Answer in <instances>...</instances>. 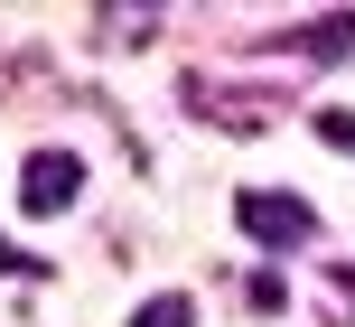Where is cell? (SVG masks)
<instances>
[{
    "instance_id": "6da1fadb",
    "label": "cell",
    "mask_w": 355,
    "mask_h": 327,
    "mask_svg": "<svg viewBox=\"0 0 355 327\" xmlns=\"http://www.w3.org/2000/svg\"><path fill=\"white\" fill-rule=\"evenodd\" d=\"M234 215H243V234L271 243V253L318 243V215H309V197H290V187H243V197H234Z\"/></svg>"
},
{
    "instance_id": "7a4b0ae2",
    "label": "cell",
    "mask_w": 355,
    "mask_h": 327,
    "mask_svg": "<svg viewBox=\"0 0 355 327\" xmlns=\"http://www.w3.org/2000/svg\"><path fill=\"white\" fill-rule=\"evenodd\" d=\"M75 187H85V159H75V150H28V159H19V206H28V215H66Z\"/></svg>"
},
{
    "instance_id": "3957f363",
    "label": "cell",
    "mask_w": 355,
    "mask_h": 327,
    "mask_svg": "<svg viewBox=\"0 0 355 327\" xmlns=\"http://www.w3.org/2000/svg\"><path fill=\"white\" fill-rule=\"evenodd\" d=\"M131 327H196V299H187V290H159V299L131 309Z\"/></svg>"
},
{
    "instance_id": "277c9868",
    "label": "cell",
    "mask_w": 355,
    "mask_h": 327,
    "mask_svg": "<svg viewBox=\"0 0 355 327\" xmlns=\"http://www.w3.org/2000/svg\"><path fill=\"white\" fill-rule=\"evenodd\" d=\"M300 47H318V56H346V47H355V19H318V28H300Z\"/></svg>"
},
{
    "instance_id": "5b68a950",
    "label": "cell",
    "mask_w": 355,
    "mask_h": 327,
    "mask_svg": "<svg viewBox=\"0 0 355 327\" xmlns=\"http://www.w3.org/2000/svg\"><path fill=\"white\" fill-rule=\"evenodd\" d=\"M318 141H327V150H346V159H355V112H337V103H327V112H318Z\"/></svg>"
}]
</instances>
